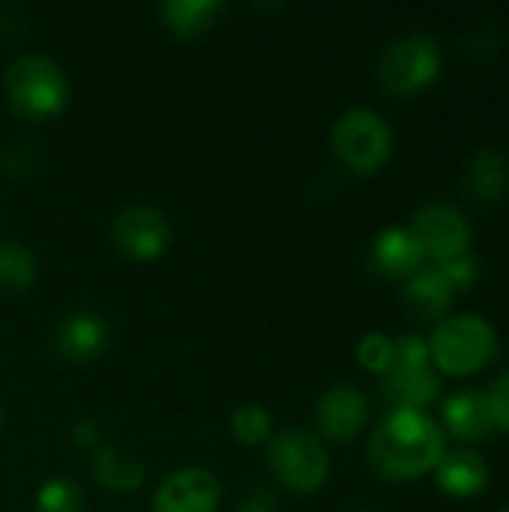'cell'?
Listing matches in <instances>:
<instances>
[{
    "instance_id": "cell-25",
    "label": "cell",
    "mask_w": 509,
    "mask_h": 512,
    "mask_svg": "<svg viewBox=\"0 0 509 512\" xmlns=\"http://www.w3.org/2000/svg\"><path fill=\"white\" fill-rule=\"evenodd\" d=\"M486 393V402H489V411H492V423L495 429H504L509 432V372L498 375Z\"/></svg>"
},
{
    "instance_id": "cell-20",
    "label": "cell",
    "mask_w": 509,
    "mask_h": 512,
    "mask_svg": "<svg viewBox=\"0 0 509 512\" xmlns=\"http://www.w3.org/2000/svg\"><path fill=\"white\" fill-rule=\"evenodd\" d=\"M36 255L18 240H0V294H24L36 282Z\"/></svg>"
},
{
    "instance_id": "cell-14",
    "label": "cell",
    "mask_w": 509,
    "mask_h": 512,
    "mask_svg": "<svg viewBox=\"0 0 509 512\" xmlns=\"http://www.w3.org/2000/svg\"><path fill=\"white\" fill-rule=\"evenodd\" d=\"M426 255L411 228H387L372 243V267L390 279H411L423 270Z\"/></svg>"
},
{
    "instance_id": "cell-6",
    "label": "cell",
    "mask_w": 509,
    "mask_h": 512,
    "mask_svg": "<svg viewBox=\"0 0 509 512\" xmlns=\"http://www.w3.org/2000/svg\"><path fill=\"white\" fill-rule=\"evenodd\" d=\"M381 393L384 399L396 408H414L426 411L438 393H441V378L432 366L429 345L420 336H402L396 339V354L390 369L381 375Z\"/></svg>"
},
{
    "instance_id": "cell-1",
    "label": "cell",
    "mask_w": 509,
    "mask_h": 512,
    "mask_svg": "<svg viewBox=\"0 0 509 512\" xmlns=\"http://www.w3.org/2000/svg\"><path fill=\"white\" fill-rule=\"evenodd\" d=\"M447 453L444 429L426 414L414 408L390 411L369 438V462L372 468L393 483H411L423 474H432Z\"/></svg>"
},
{
    "instance_id": "cell-7",
    "label": "cell",
    "mask_w": 509,
    "mask_h": 512,
    "mask_svg": "<svg viewBox=\"0 0 509 512\" xmlns=\"http://www.w3.org/2000/svg\"><path fill=\"white\" fill-rule=\"evenodd\" d=\"M333 153L357 174H375L393 153V129L375 108H351L333 126Z\"/></svg>"
},
{
    "instance_id": "cell-26",
    "label": "cell",
    "mask_w": 509,
    "mask_h": 512,
    "mask_svg": "<svg viewBox=\"0 0 509 512\" xmlns=\"http://www.w3.org/2000/svg\"><path fill=\"white\" fill-rule=\"evenodd\" d=\"M0 159H3V168L9 174L24 177L36 168V147H33V141H12Z\"/></svg>"
},
{
    "instance_id": "cell-5",
    "label": "cell",
    "mask_w": 509,
    "mask_h": 512,
    "mask_svg": "<svg viewBox=\"0 0 509 512\" xmlns=\"http://www.w3.org/2000/svg\"><path fill=\"white\" fill-rule=\"evenodd\" d=\"M441 45L432 33L423 30H411L396 36L378 63V81L387 93L393 96H414L426 87L435 84V78L441 75Z\"/></svg>"
},
{
    "instance_id": "cell-28",
    "label": "cell",
    "mask_w": 509,
    "mask_h": 512,
    "mask_svg": "<svg viewBox=\"0 0 509 512\" xmlns=\"http://www.w3.org/2000/svg\"><path fill=\"white\" fill-rule=\"evenodd\" d=\"M0 429H3V408H0Z\"/></svg>"
},
{
    "instance_id": "cell-12",
    "label": "cell",
    "mask_w": 509,
    "mask_h": 512,
    "mask_svg": "<svg viewBox=\"0 0 509 512\" xmlns=\"http://www.w3.org/2000/svg\"><path fill=\"white\" fill-rule=\"evenodd\" d=\"M54 348L69 363H90L108 348V324L99 315L75 312L57 327Z\"/></svg>"
},
{
    "instance_id": "cell-4",
    "label": "cell",
    "mask_w": 509,
    "mask_h": 512,
    "mask_svg": "<svg viewBox=\"0 0 509 512\" xmlns=\"http://www.w3.org/2000/svg\"><path fill=\"white\" fill-rule=\"evenodd\" d=\"M270 474L294 495L318 492L330 477V456L324 441L309 429H285L267 441Z\"/></svg>"
},
{
    "instance_id": "cell-11",
    "label": "cell",
    "mask_w": 509,
    "mask_h": 512,
    "mask_svg": "<svg viewBox=\"0 0 509 512\" xmlns=\"http://www.w3.org/2000/svg\"><path fill=\"white\" fill-rule=\"evenodd\" d=\"M315 423L321 435L330 441H339V444L354 441L369 423V402L363 390H357L354 384L330 387L315 408Z\"/></svg>"
},
{
    "instance_id": "cell-23",
    "label": "cell",
    "mask_w": 509,
    "mask_h": 512,
    "mask_svg": "<svg viewBox=\"0 0 509 512\" xmlns=\"http://www.w3.org/2000/svg\"><path fill=\"white\" fill-rule=\"evenodd\" d=\"M393 354H396V339L384 336V333H369L363 336V342L357 345V357H360V366H366L369 372L375 375H384L393 363Z\"/></svg>"
},
{
    "instance_id": "cell-17",
    "label": "cell",
    "mask_w": 509,
    "mask_h": 512,
    "mask_svg": "<svg viewBox=\"0 0 509 512\" xmlns=\"http://www.w3.org/2000/svg\"><path fill=\"white\" fill-rule=\"evenodd\" d=\"M453 297L456 291L435 267H426L417 276H411L405 288V306L420 321H444L453 306Z\"/></svg>"
},
{
    "instance_id": "cell-24",
    "label": "cell",
    "mask_w": 509,
    "mask_h": 512,
    "mask_svg": "<svg viewBox=\"0 0 509 512\" xmlns=\"http://www.w3.org/2000/svg\"><path fill=\"white\" fill-rule=\"evenodd\" d=\"M432 267L450 282V288H453L456 294L465 291V288H471V285L477 282V276H480V264H477L474 255H459V258H453V261L432 264Z\"/></svg>"
},
{
    "instance_id": "cell-29",
    "label": "cell",
    "mask_w": 509,
    "mask_h": 512,
    "mask_svg": "<svg viewBox=\"0 0 509 512\" xmlns=\"http://www.w3.org/2000/svg\"><path fill=\"white\" fill-rule=\"evenodd\" d=\"M351 512H369V510H351Z\"/></svg>"
},
{
    "instance_id": "cell-27",
    "label": "cell",
    "mask_w": 509,
    "mask_h": 512,
    "mask_svg": "<svg viewBox=\"0 0 509 512\" xmlns=\"http://www.w3.org/2000/svg\"><path fill=\"white\" fill-rule=\"evenodd\" d=\"M237 512H276V498L267 489H252L240 501V510Z\"/></svg>"
},
{
    "instance_id": "cell-19",
    "label": "cell",
    "mask_w": 509,
    "mask_h": 512,
    "mask_svg": "<svg viewBox=\"0 0 509 512\" xmlns=\"http://www.w3.org/2000/svg\"><path fill=\"white\" fill-rule=\"evenodd\" d=\"M93 474L102 486L114 492H132L144 483V465L114 447H96Z\"/></svg>"
},
{
    "instance_id": "cell-22",
    "label": "cell",
    "mask_w": 509,
    "mask_h": 512,
    "mask_svg": "<svg viewBox=\"0 0 509 512\" xmlns=\"http://www.w3.org/2000/svg\"><path fill=\"white\" fill-rule=\"evenodd\" d=\"M36 510L39 512H81L84 510V495L75 483L66 477L48 480L39 495H36Z\"/></svg>"
},
{
    "instance_id": "cell-18",
    "label": "cell",
    "mask_w": 509,
    "mask_h": 512,
    "mask_svg": "<svg viewBox=\"0 0 509 512\" xmlns=\"http://www.w3.org/2000/svg\"><path fill=\"white\" fill-rule=\"evenodd\" d=\"M225 6L216 0H168L162 3V21L171 33L192 39L219 24Z\"/></svg>"
},
{
    "instance_id": "cell-16",
    "label": "cell",
    "mask_w": 509,
    "mask_h": 512,
    "mask_svg": "<svg viewBox=\"0 0 509 512\" xmlns=\"http://www.w3.org/2000/svg\"><path fill=\"white\" fill-rule=\"evenodd\" d=\"M432 474L438 489L453 498H474L489 486V465L477 450H447Z\"/></svg>"
},
{
    "instance_id": "cell-10",
    "label": "cell",
    "mask_w": 509,
    "mask_h": 512,
    "mask_svg": "<svg viewBox=\"0 0 509 512\" xmlns=\"http://www.w3.org/2000/svg\"><path fill=\"white\" fill-rule=\"evenodd\" d=\"M222 501V486L207 468H180L168 474L156 495L153 512H216Z\"/></svg>"
},
{
    "instance_id": "cell-21",
    "label": "cell",
    "mask_w": 509,
    "mask_h": 512,
    "mask_svg": "<svg viewBox=\"0 0 509 512\" xmlns=\"http://www.w3.org/2000/svg\"><path fill=\"white\" fill-rule=\"evenodd\" d=\"M231 432L240 444H267L273 438V417L261 405H240L231 417Z\"/></svg>"
},
{
    "instance_id": "cell-30",
    "label": "cell",
    "mask_w": 509,
    "mask_h": 512,
    "mask_svg": "<svg viewBox=\"0 0 509 512\" xmlns=\"http://www.w3.org/2000/svg\"><path fill=\"white\" fill-rule=\"evenodd\" d=\"M504 512H509V507H507V510H504Z\"/></svg>"
},
{
    "instance_id": "cell-13",
    "label": "cell",
    "mask_w": 509,
    "mask_h": 512,
    "mask_svg": "<svg viewBox=\"0 0 509 512\" xmlns=\"http://www.w3.org/2000/svg\"><path fill=\"white\" fill-rule=\"evenodd\" d=\"M462 186L477 204H498L509 192V156L498 147L477 150L462 174Z\"/></svg>"
},
{
    "instance_id": "cell-2",
    "label": "cell",
    "mask_w": 509,
    "mask_h": 512,
    "mask_svg": "<svg viewBox=\"0 0 509 512\" xmlns=\"http://www.w3.org/2000/svg\"><path fill=\"white\" fill-rule=\"evenodd\" d=\"M429 357L435 372L447 375H474L492 363L498 354V333L480 315H447L429 336Z\"/></svg>"
},
{
    "instance_id": "cell-9",
    "label": "cell",
    "mask_w": 509,
    "mask_h": 512,
    "mask_svg": "<svg viewBox=\"0 0 509 512\" xmlns=\"http://www.w3.org/2000/svg\"><path fill=\"white\" fill-rule=\"evenodd\" d=\"M111 237L114 246L132 258V261H156L168 240H171V228L162 210L150 207V204H135L117 213L114 225H111Z\"/></svg>"
},
{
    "instance_id": "cell-15",
    "label": "cell",
    "mask_w": 509,
    "mask_h": 512,
    "mask_svg": "<svg viewBox=\"0 0 509 512\" xmlns=\"http://www.w3.org/2000/svg\"><path fill=\"white\" fill-rule=\"evenodd\" d=\"M444 423L447 432L465 444H480L495 432L492 411L483 390H459L444 402Z\"/></svg>"
},
{
    "instance_id": "cell-8",
    "label": "cell",
    "mask_w": 509,
    "mask_h": 512,
    "mask_svg": "<svg viewBox=\"0 0 509 512\" xmlns=\"http://www.w3.org/2000/svg\"><path fill=\"white\" fill-rule=\"evenodd\" d=\"M411 234L420 243L426 261L432 264H444L459 255H468L471 246V222L450 201H432L423 210H417L411 222Z\"/></svg>"
},
{
    "instance_id": "cell-3",
    "label": "cell",
    "mask_w": 509,
    "mask_h": 512,
    "mask_svg": "<svg viewBox=\"0 0 509 512\" xmlns=\"http://www.w3.org/2000/svg\"><path fill=\"white\" fill-rule=\"evenodd\" d=\"M9 105L27 120H48L66 108L69 78L45 54H21L3 72Z\"/></svg>"
}]
</instances>
